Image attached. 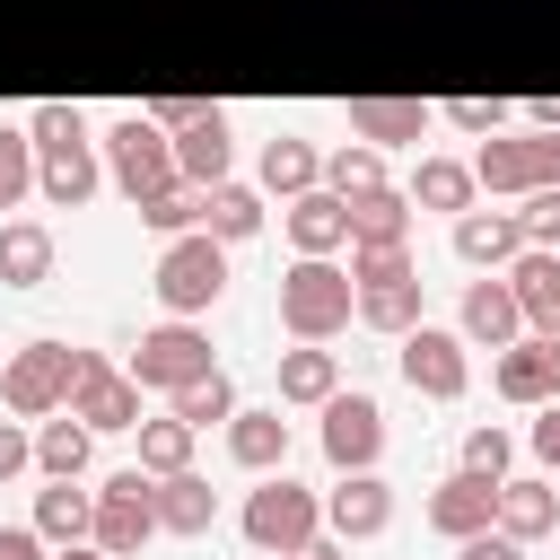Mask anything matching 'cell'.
<instances>
[{
	"label": "cell",
	"instance_id": "6da1fadb",
	"mask_svg": "<svg viewBox=\"0 0 560 560\" xmlns=\"http://www.w3.org/2000/svg\"><path fill=\"white\" fill-rule=\"evenodd\" d=\"M359 324V280L341 254H298L280 271V332L289 341H332Z\"/></svg>",
	"mask_w": 560,
	"mask_h": 560
},
{
	"label": "cell",
	"instance_id": "7a4b0ae2",
	"mask_svg": "<svg viewBox=\"0 0 560 560\" xmlns=\"http://www.w3.org/2000/svg\"><path fill=\"white\" fill-rule=\"evenodd\" d=\"M236 534L254 542V551H298V542H315L324 534V490H306V481H289V472H254V490H245V508H236Z\"/></svg>",
	"mask_w": 560,
	"mask_h": 560
},
{
	"label": "cell",
	"instance_id": "3957f363",
	"mask_svg": "<svg viewBox=\"0 0 560 560\" xmlns=\"http://www.w3.org/2000/svg\"><path fill=\"white\" fill-rule=\"evenodd\" d=\"M149 289H158V306H166V315H210V306L228 298V245H219L210 228L166 236V245H158Z\"/></svg>",
	"mask_w": 560,
	"mask_h": 560
},
{
	"label": "cell",
	"instance_id": "277c9868",
	"mask_svg": "<svg viewBox=\"0 0 560 560\" xmlns=\"http://www.w3.org/2000/svg\"><path fill=\"white\" fill-rule=\"evenodd\" d=\"M70 376H79V350L70 341H18L9 368H0V411L9 420H44L70 402Z\"/></svg>",
	"mask_w": 560,
	"mask_h": 560
},
{
	"label": "cell",
	"instance_id": "5b68a950",
	"mask_svg": "<svg viewBox=\"0 0 560 560\" xmlns=\"http://www.w3.org/2000/svg\"><path fill=\"white\" fill-rule=\"evenodd\" d=\"M96 149H105V184L122 201H149L158 184H175V131H158L149 114H122Z\"/></svg>",
	"mask_w": 560,
	"mask_h": 560
},
{
	"label": "cell",
	"instance_id": "8992f818",
	"mask_svg": "<svg viewBox=\"0 0 560 560\" xmlns=\"http://www.w3.org/2000/svg\"><path fill=\"white\" fill-rule=\"evenodd\" d=\"M394 359H402V385L429 402H464V385H472V341L455 324H411L394 341Z\"/></svg>",
	"mask_w": 560,
	"mask_h": 560
},
{
	"label": "cell",
	"instance_id": "52a82bcc",
	"mask_svg": "<svg viewBox=\"0 0 560 560\" xmlns=\"http://www.w3.org/2000/svg\"><path fill=\"white\" fill-rule=\"evenodd\" d=\"M210 368H219V359H210L201 315H166V324H149L140 350H131V376H140L149 394H175V385H192V376H210Z\"/></svg>",
	"mask_w": 560,
	"mask_h": 560
},
{
	"label": "cell",
	"instance_id": "ba28073f",
	"mask_svg": "<svg viewBox=\"0 0 560 560\" xmlns=\"http://www.w3.org/2000/svg\"><path fill=\"white\" fill-rule=\"evenodd\" d=\"M140 394H149V385H140L131 368H114L105 350H79V376H70V411H79L96 438H114V429H140V420H149V411H140Z\"/></svg>",
	"mask_w": 560,
	"mask_h": 560
},
{
	"label": "cell",
	"instance_id": "9c48e42d",
	"mask_svg": "<svg viewBox=\"0 0 560 560\" xmlns=\"http://www.w3.org/2000/svg\"><path fill=\"white\" fill-rule=\"evenodd\" d=\"M149 490H158V481H149L140 464L105 472V481H96V534H88V542L114 551V560H131V551L158 534V499H149Z\"/></svg>",
	"mask_w": 560,
	"mask_h": 560
},
{
	"label": "cell",
	"instance_id": "30bf717a",
	"mask_svg": "<svg viewBox=\"0 0 560 560\" xmlns=\"http://www.w3.org/2000/svg\"><path fill=\"white\" fill-rule=\"evenodd\" d=\"M490 385H499V402H516V411L560 402V332H516L508 350H490Z\"/></svg>",
	"mask_w": 560,
	"mask_h": 560
},
{
	"label": "cell",
	"instance_id": "8fae6325",
	"mask_svg": "<svg viewBox=\"0 0 560 560\" xmlns=\"http://www.w3.org/2000/svg\"><path fill=\"white\" fill-rule=\"evenodd\" d=\"M315 438H324V464H332V472H368V464L385 455V411H376V394H350V385H341V394L324 402V429H315Z\"/></svg>",
	"mask_w": 560,
	"mask_h": 560
},
{
	"label": "cell",
	"instance_id": "7c38bea8",
	"mask_svg": "<svg viewBox=\"0 0 560 560\" xmlns=\"http://www.w3.org/2000/svg\"><path fill=\"white\" fill-rule=\"evenodd\" d=\"M394 525V481L368 464V472H332V490H324V534H341V542H376Z\"/></svg>",
	"mask_w": 560,
	"mask_h": 560
},
{
	"label": "cell",
	"instance_id": "4fadbf2b",
	"mask_svg": "<svg viewBox=\"0 0 560 560\" xmlns=\"http://www.w3.org/2000/svg\"><path fill=\"white\" fill-rule=\"evenodd\" d=\"M446 245H455V262H464V271H508V262L525 254V219H516L508 201H490V210L472 201V210L446 228Z\"/></svg>",
	"mask_w": 560,
	"mask_h": 560
},
{
	"label": "cell",
	"instance_id": "5bb4252c",
	"mask_svg": "<svg viewBox=\"0 0 560 560\" xmlns=\"http://www.w3.org/2000/svg\"><path fill=\"white\" fill-rule=\"evenodd\" d=\"M455 332H464L472 350H508V341L525 332V306H516V289H508V271H481V280H464V306H455Z\"/></svg>",
	"mask_w": 560,
	"mask_h": 560
},
{
	"label": "cell",
	"instance_id": "9a60e30c",
	"mask_svg": "<svg viewBox=\"0 0 560 560\" xmlns=\"http://www.w3.org/2000/svg\"><path fill=\"white\" fill-rule=\"evenodd\" d=\"M420 516H429V534L464 542V534L499 525V481H490V472H464V464H455V472H446V481L429 490V508H420Z\"/></svg>",
	"mask_w": 560,
	"mask_h": 560
},
{
	"label": "cell",
	"instance_id": "2e32d148",
	"mask_svg": "<svg viewBox=\"0 0 560 560\" xmlns=\"http://www.w3.org/2000/svg\"><path fill=\"white\" fill-rule=\"evenodd\" d=\"M438 122L429 96H350V140H376V149H420Z\"/></svg>",
	"mask_w": 560,
	"mask_h": 560
},
{
	"label": "cell",
	"instance_id": "e0dca14e",
	"mask_svg": "<svg viewBox=\"0 0 560 560\" xmlns=\"http://www.w3.org/2000/svg\"><path fill=\"white\" fill-rule=\"evenodd\" d=\"M96 184H105V158H96V140L35 149V192H44L52 210H88V201H96Z\"/></svg>",
	"mask_w": 560,
	"mask_h": 560
},
{
	"label": "cell",
	"instance_id": "ac0fdd59",
	"mask_svg": "<svg viewBox=\"0 0 560 560\" xmlns=\"http://www.w3.org/2000/svg\"><path fill=\"white\" fill-rule=\"evenodd\" d=\"M280 228H289V245H298V254H350V201H341L332 184H315V192L280 201Z\"/></svg>",
	"mask_w": 560,
	"mask_h": 560
},
{
	"label": "cell",
	"instance_id": "d6986e66",
	"mask_svg": "<svg viewBox=\"0 0 560 560\" xmlns=\"http://www.w3.org/2000/svg\"><path fill=\"white\" fill-rule=\"evenodd\" d=\"M228 464H236V472H289V420H280V402H236V420H228Z\"/></svg>",
	"mask_w": 560,
	"mask_h": 560
},
{
	"label": "cell",
	"instance_id": "ffe728a7",
	"mask_svg": "<svg viewBox=\"0 0 560 560\" xmlns=\"http://www.w3.org/2000/svg\"><path fill=\"white\" fill-rule=\"evenodd\" d=\"M228 166H236V131H228V105H210L201 122L175 131V175L210 192V184H228Z\"/></svg>",
	"mask_w": 560,
	"mask_h": 560
},
{
	"label": "cell",
	"instance_id": "44dd1931",
	"mask_svg": "<svg viewBox=\"0 0 560 560\" xmlns=\"http://www.w3.org/2000/svg\"><path fill=\"white\" fill-rule=\"evenodd\" d=\"M499 534H516V542H542V534H560V490H551V472H542V464L499 481Z\"/></svg>",
	"mask_w": 560,
	"mask_h": 560
},
{
	"label": "cell",
	"instance_id": "7402d4cb",
	"mask_svg": "<svg viewBox=\"0 0 560 560\" xmlns=\"http://www.w3.org/2000/svg\"><path fill=\"white\" fill-rule=\"evenodd\" d=\"M472 175H481V192L490 201H525L542 175H534V131H490L481 149H472Z\"/></svg>",
	"mask_w": 560,
	"mask_h": 560
},
{
	"label": "cell",
	"instance_id": "603a6c76",
	"mask_svg": "<svg viewBox=\"0 0 560 560\" xmlns=\"http://www.w3.org/2000/svg\"><path fill=\"white\" fill-rule=\"evenodd\" d=\"M508 289L525 306V332H560V245H525L508 262Z\"/></svg>",
	"mask_w": 560,
	"mask_h": 560
},
{
	"label": "cell",
	"instance_id": "cb8c5ba5",
	"mask_svg": "<svg viewBox=\"0 0 560 560\" xmlns=\"http://www.w3.org/2000/svg\"><path fill=\"white\" fill-rule=\"evenodd\" d=\"M88 455H96V429H88L70 402L35 420V472H44V481H79V472H88Z\"/></svg>",
	"mask_w": 560,
	"mask_h": 560
},
{
	"label": "cell",
	"instance_id": "d4e9b609",
	"mask_svg": "<svg viewBox=\"0 0 560 560\" xmlns=\"http://www.w3.org/2000/svg\"><path fill=\"white\" fill-rule=\"evenodd\" d=\"M149 499H158V534H184V542H192V534H210V525H219V490H210L192 464H184V472H158V490H149Z\"/></svg>",
	"mask_w": 560,
	"mask_h": 560
},
{
	"label": "cell",
	"instance_id": "484cf974",
	"mask_svg": "<svg viewBox=\"0 0 560 560\" xmlns=\"http://www.w3.org/2000/svg\"><path fill=\"white\" fill-rule=\"evenodd\" d=\"M332 394H341V359H332L324 341L280 350V402H289V411H324Z\"/></svg>",
	"mask_w": 560,
	"mask_h": 560
},
{
	"label": "cell",
	"instance_id": "4316f807",
	"mask_svg": "<svg viewBox=\"0 0 560 560\" xmlns=\"http://www.w3.org/2000/svg\"><path fill=\"white\" fill-rule=\"evenodd\" d=\"M26 525H35L52 551H70V542H88V534H96V490H79V481H44Z\"/></svg>",
	"mask_w": 560,
	"mask_h": 560
},
{
	"label": "cell",
	"instance_id": "83f0119b",
	"mask_svg": "<svg viewBox=\"0 0 560 560\" xmlns=\"http://www.w3.org/2000/svg\"><path fill=\"white\" fill-rule=\"evenodd\" d=\"M472 201H481L472 158H420V166H411V210H446V219H464Z\"/></svg>",
	"mask_w": 560,
	"mask_h": 560
},
{
	"label": "cell",
	"instance_id": "f1b7e54d",
	"mask_svg": "<svg viewBox=\"0 0 560 560\" xmlns=\"http://www.w3.org/2000/svg\"><path fill=\"white\" fill-rule=\"evenodd\" d=\"M359 324L385 332V341H402L411 324H429V289H420V271H411V280H368V289H359Z\"/></svg>",
	"mask_w": 560,
	"mask_h": 560
},
{
	"label": "cell",
	"instance_id": "f546056e",
	"mask_svg": "<svg viewBox=\"0 0 560 560\" xmlns=\"http://www.w3.org/2000/svg\"><path fill=\"white\" fill-rule=\"evenodd\" d=\"M44 280H52V228L0 219V289H44Z\"/></svg>",
	"mask_w": 560,
	"mask_h": 560
},
{
	"label": "cell",
	"instance_id": "4dcf8cb0",
	"mask_svg": "<svg viewBox=\"0 0 560 560\" xmlns=\"http://www.w3.org/2000/svg\"><path fill=\"white\" fill-rule=\"evenodd\" d=\"M315 184H324V149H315V140H298V131L262 140V192H271V201H298V192H315Z\"/></svg>",
	"mask_w": 560,
	"mask_h": 560
},
{
	"label": "cell",
	"instance_id": "1f68e13d",
	"mask_svg": "<svg viewBox=\"0 0 560 560\" xmlns=\"http://www.w3.org/2000/svg\"><path fill=\"white\" fill-rule=\"evenodd\" d=\"M341 201H350V245H402L411 236V192L368 184V192H341Z\"/></svg>",
	"mask_w": 560,
	"mask_h": 560
},
{
	"label": "cell",
	"instance_id": "d6a6232c",
	"mask_svg": "<svg viewBox=\"0 0 560 560\" xmlns=\"http://www.w3.org/2000/svg\"><path fill=\"white\" fill-rule=\"evenodd\" d=\"M262 201H271L262 184H236V175H228V184H210V210H201V228H210L219 245H245V236H262V219H271Z\"/></svg>",
	"mask_w": 560,
	"mask_h": 560
},
{
	"label": "cell",
	"instance_id": "836d02e7",
	"mask_svg": "<svg viewBox=\"0 0 560 560\" xmlns=\"http://www.w3.org/2000/svg\"><path fill=\"white\" fill-rule=\"evenodd\" d=\"M166 411H175V420H192V429H228V420H236V376H228V368H210V376L175 385V394H166Z\"/></svg>",
	"mask_w": 560,
	"mask_h": 560
},
{
	"label": "cell",
	"instance_id": "e575fe53",
	"mask_svg": "<svg viewBox=\"0 0 560 560\" xmlns=\"http://www.w3.org/2000/svg\"><path fill=\"white\" fill-rule=\"evenodd\" d=\"M131 438H140V472L158 481V472H184V464H192V438H201V429L175 420V411H158V420H140Z\"/></svg>",
	"mask_w": 560,
	"mask_h": 560
},
{
	"label": "cell",
	"instance_id": "d590c367",
	"mask_svg": "<svg viewBox=\"0 0 560 560\" xmlns=\"http://www.w3.org/2000/svg\"><path fill=\"white\" fill-rule=\"evenodd\" d=\"M131 210H140V228H158V236H184V228H201L210 192L175 175V184H158V192H149V201H131Z\"/></svg>",
	"mask_w": 560,
	"mask_h": 560
},
{
	"label": "cell",
	"instance_id": "8d00e7d4",
	"mask_svg": "<svg viewBox=\"0 0 560 560\" xmlns=\"http://www.w3.org/2000/svg\"><path fill=\"white\" fill-rule=\"evenodd\" d=\"M324 184H332V192H368V184H385V149H376V140H341V149H324Z\"/></svg>",
	"mask_w": 560,
	"mask_h": 560
},
{
	"label": "cell",
	"instance_id": "74e56055",
	"mask_svg": "<svg viewBox=\"0 0 560 560\" xmlns=\"http://www.w3.org/2000/svg\"><path fill=\"white\" fill-rule=\"evenodd\" d=\"M26 192H35V131L0 122V210H18Z\"/></svg>",
	"mask_w": 560,
	"mask_h": 560
},
{
	"label": "cell",
	"instance_id": "f35d334b",
	"mask_svg": "<svg viewBox=\"0 0 560 560\" xmlns=\"http://www.w3.org/2000/svg\"><path fill=\"white\" fill-rule=\"evenodd\" d=\"M464 472H490V481H508V472H516V438H508L499 420L464 429Z\"/></svg>",
	"mask_w": 560,
	"mask_h": 560
},
{
	"label": "cell",
	"instance_id": "ab89813d",
	"mask_svg": "<svg viewBox=\"0 0 560 560\" xmlns=\"http://www.w3.org/2000/svg\"><path fill=\"white\" fill-rule=\"evenodd\" d=\"M420 262H411V236L402 245H350V280L368 289V280H411Z\"/></svg>",
	"mask_w": 560,
	"mask_h": 560
},
{
	"label": "cell",
	"instance_id": "60d3db41",
	"mask_svg": "<svg viewBox=\"0 0 560 560\" xmlns=\"http://www.w3.org/2000/svg\"><path fill=\"white\" fill-rule=\"evenodd\" d=\"M438 122H455V131L490 140V131H508V105H499V96H446V105H438Z\"/></svg>",
	"mask_w": 560,
	"mask_h": 560
},
{
	"label": "cell",
	"instance_id": "b9f144b4",
	"mask_svg": "<svg viewBox=\"0 0 560 560\" xmlns=\"http://www.w3.org/2000/svg\"><path fill=\"white\" fill-rule=\"evenodd\" d=\"M26 131H35V149H61V140H88V114L52 96V105H35V114H26Z\"/></svg>",
	"mask_w": 560,
	"mask_h": 560
},
{
	"label": "cell",
	"instance_id": "7bdbcfd3",
	"mask_svg": "<svg viewBox=\"0 0 560 560\" xmlns=\"http://www.w3.org/2000/svg\"><path fill=\"white\" fill-rule=\"evenodd\" d=\"M516 219H525V245H560V184H534L516 201Z\"/></svg>",
	"mask_w": 560,
	"mask_h": 560
},
{
	"label": "cell",
	"instance_id": "ee69618b",
	"mask_svg": "<svg viewBox=\"0 0 560 560\" xmlns=\"http://www.w3.org/2000/svg\"><path fill=\"white\" fill-rule=\"evenodd\" d=\"M35 472V420H0V481Z\"/></svg>",
	"mask_w": 560,
	"mask_h": 560
},
{
	"label": "cell",
	"instance_id": "f6af8a7d",
	"mask_svg": "<svg viewBox=\"0 0 560 560\" xmlns=\"http://www.w3.org/2000/svg\"><path fill=\"white\" fill-rule=\"evenodd\" d=\"M534 542H516V534H499V525H481V534H464L455 542V560H525Z\"/></svg>",
	"mask_w": 560,
	"mask_h": 560
},
{
	"label": "cell",
	"instance_id": "bcb514c9",
	"mask_svg": "<svg viewBox=\"0 0 560 560\" xmlns=\"http://www.w3.org/2000/svg\"><path fill=\"white\" fill-rule=\"evenodd\" d=\"M525 446H534V464H542V472L560 481V402H542V411H534V429H525Z\"/></svg>",
	"mask_w": 560,
	"mask_h": 560
},
{
	"label": "cell",
	"instance_id": "7dc6e473",
	"mask_svg": "<svg viewBox=\"0 0 560 560\" xmlns=\"http://www.w3.org/2000/svg\"><path fill=\"white\" fill-rule=\"evenodd\" d=\"M140 114H149L158 131H184V122H201L210 105H201V96H158V105H140Z\"/></svg>",
	"mask_w": 560,
	"mask_h": 560
},
{
	"label": "cell",
	"instance_id": "c3c4849f",
	"mask_svg": "<svg viewBox=\"0 0 560 560\" xmlns=\"http://www.w3.org/2000/svg\"><path fill=\"white\" fill-rule=\"evenodd\" d=\"M52 542L35 534V525H0V560H44Z\"/></svg>",
	"mask_w": 560,
	"mask_h": 560
},
{
	"label": "cell",
	"instance_id": "681fc988",
	"mask_svg": "<svg viewBox=\"0 0 560 560\" xmlns=\"http://www.w3.org/2000/svg\"><path fill=\"white\" fill-rule=\"evenodd\" d=\"M280 560H350V542H341V534H315V542H298V551H280Z\"/></svg>",
	"mask_w": 560,
	"mask_h": 560
},
{
	"label": "cell",
	"instance_id": "f907efd6",
	"mask_svg": "<svg viewBox=\"0 0 560 560\" xmlns=\"http://www.w3.org/2000/svg\"><path fill=\"white\" fill-rule=\"evenodd\" d=\"M525 114H534V122H560V96H534Z\"/></svg>",
	"mask_w": 560,
	"mask_h": 560
},
{
	"label": "cell",
	"instance_id": "816d5d0a",
	"mask_svg": "<svg viewBox=\"0 0 560 560\" xmlns=\"http://www.w3.org/2000/svg\"><path fill=\"white\" fill-rule=\"evenodd\" d=\"M52 560H114V551H96V542H70V551H52Z\"/></svg>",
	"mask_w": 560,
	"mask_h": 560
}]
</instances>
